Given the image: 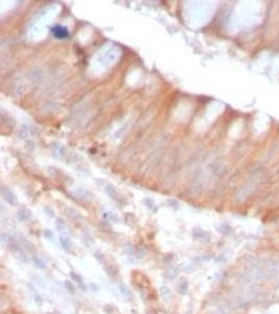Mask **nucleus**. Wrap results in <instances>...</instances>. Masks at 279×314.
<instances>
[{"mask_svg":"<svg viewBox=\"0 0 279 314\" xmlns=\"http://www.w3.org/2000/svg\"><path fill=\"white\" fill-rule=\"evenodd\" d=\"M178 269L175 268V267H170L166 270V276H167L168 280H175L177 276H178Z\"/></svg>","mask_w":279,"mask_h":314,"instance_id":"obj_3","label":"nucleus"},{"mask_svg":"<svg viewBox=\"0 0 279 314\" xmlns=\"http://www.w3.org/2000/svg\"><path fill=\"white\" fill-rule=\"evenodd\" d=\"M160 293H161V295L165 299L166 298H170V296H171V292H170V288L166 287V286H161V287H160Z\"/></svg>","mask_w":279,"mask_h":314,"instance_id":"obj_7","label":"nucleus"},{"mask_svg":"<svg viewBox=\"0 0 279 314\" xmlns=\"http://www.w3.org/2000/svg\"><path fill=\"white\" fill-rule=\"evenodd\" d=\"M114 310V307H113V305H107V306L105 307V311H107V312H112V311Z\"/></svg>","mask_w":279,"mask_h":314,"instance_id":"obj_10","label":"nucleus"},{"mask_svg":"<svg viewBox=\"0 0 279 314\" xmlns=\"http://www.w3.org/2000/svg\"><path fill=\"white\" fill-rule=\"evenodd\" d=\"M32 259H33V265H35L37 268H39V269H45V268L47 267L46 263H45L44 261H42V259H40V258H39V257L33 256Z\"/></svg>","mask_w":279,"mask_h":314,"instance_id":"obj_2","label":"nucleus"},{"mask_svg":"<svg viewBox=\"0 0 279 314\" xmlns=\"http://www.w3.org/2000/svg\"><path fill=\"white\" fill-rule=\"evenodd\" d=\"M105 270H106L107 274H108V276H110L111 277H115L118 274V270L114 267V266H112V265L105 266Z\"/></svg>","mask_w":279,"mask_h":314,"instance_id":"obj_4","label":"nucleus"},{"mask_svg":"<svg viewBox=\"0 0 279 314\" xmlns=\"http://www.w3.org/2000/svg\"><path fill=\"white\" fill-rule=\"evenodd\" d=\"M118 288H119L120 293L122 294V296L125 298V299H126V301H129V302L133 299V294H132V291L129 289L128 286H126L125 284L120 283V284L118 285Z\"/></svg>","mask_w":279,"mask_h":314,"instance_id":"obj_1","label":"nucleus"},{"mask_svg":"<svg viewBox=\"0 0 279 314\" xmlns=\"http://www.w3.org/2000/svg\"><path fill=\"white\" fill-rule=\"evenodd\" d=\"M187 291H188V283L186 281H183L180 283L178 285V292L180 294H182V295H184V294L187 293Z\"/></svg>","mask_w":279,"mask_h":314,"instance_id":"obj_6","label":"nucleus"},{"mask_svg":"<svg viewBox=\"0 0 279 314\" xmlns=\"http://www.w3.org/2000/svg\"><path fill=\"white\" fill-rule=\"evenodd\" d=\"M60 242L62 244V246H63V248L65 249V250H69L70 247H71V242H70V240L67 238V239H64V238H61L60 239Z\"/></svg>","mask_w":279,"mask_h":314,"instance_id":"obj_8","label":"nucleus"},{"mask_svg":"<svg viewBox=\"0 0 279 314\" xmlns=\"http://www.w3.org/2000/svg\"><path fill=\"white\" fill-rule=\"evenodd\" d=\"M70 276H71L74 281H77L78 284L83 288V290H86V286L83 284V279H82V276H80V274H78L75 272H70Z\"/></svg>","mask_w":279,"mask_h":314,"instance_id":"obj_5","label":"nucleus"},{"mask_svg":"<svg viewBox=\"0 0 279 314\" xmlns=\"http://www.w3.org/2000/svg\"><path fill=\"white\" fill-rule=\"evenodd\" d=\"M65 287L67 288V290H68L70 293H74V292H75V288H74V286H73L69 281H66V282H65Z\"/></svg>","mask_w":279,"mask_h":314,"instance_id":"obj_9","label":"nucleus"}]
</instances>
